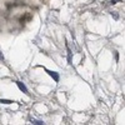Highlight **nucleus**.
Listing matches in <instances>:
<instances>
[{"instance_id": "0eeeda50", "label": "nucleus", "mask_w": 125, "mask_h": 125, "mask_svg": "<svg viewBox=\"0 0 125 125\" xmlns=\"http://www.w3.org/2000/svg\"><path fill=\"white\" fill-rule=\"evenodd\" d=\"M5 60V58H4V55H3V53L0 51V61H4Z\"/></svg>"}, {"instance_id": "6e6552de", "label": "nucleus", "mask_w": 125, "mask_h": 125, "mask_svg": "<svg viewBox=\"0 0 125 125\" xmlns=\"http://www.w3.org/2000/svg\"><path fill=\"white\" fill-rule=\"evenodd\" d=\"M116 1H119V0H111V3H110V4L114 5V4H116Z\"/></svg>"}, {"instance_id": "f257e3e1", "label": "nucleus", "mask_w": 125, "mask_h": 125, "mask_svg": "<svg viewBox=\"0 0 125 125\" xmlns=\"http://www.w3.org/2000/svg\"><path fill=\"white\" fill-rule=\"evenodd\" d=\"M44 70L48 73V74L54 79V81L55 83H59V80H60V75H59V73H56V71H51V70H48V69H45L44 68Z\"/></svg>"}, {"instance_id": "1a4fd4ad", "label": "nucleus", "mask_w": 125, "mask_h": 125, "mask_svg": "<svg viewBox=\"0 0 125 125\" xmlns=\"http://www.w3.org/2000/svg\"><path fill=\"white\" fill-rule=\"evenodd\" d=\"M115 59H116V61L119 60V54L118 53H115Z\"/></svg>"}, {"instance_id": "f03ea898", "label": "nucleus", "mask_w": 125, "mask_h": 125, "mask_svg": "<svg viewBox=\"0 0 125 125\" xmlns=\"http://www.w3.org/2000/svg\"><path fill=\"white\" fill-rule=\"evenodd\" d=\"M15 84L18 85V88H19L20 91H23L25 95H29V90H28V88L25 86L24 83H21V81H15Z\"/></svg>"}, {"instance_id": "423d86ee", "label": "nucleus", "mask_w": 125, "mask_h": 125, "mask_svg": "<svg viewBox=\"0 0 125 125\" xmlns=\"http://www.w3.org/2000/svg\"><path fill=\"white\" fill-rule=\"evenodd\" d=\"M111 16H113L114 19H115V20H118V19H119V15H118L116 13H111Z\"/></svg>"}, {"instance_id": "7ed1b4c3", "label": "nucleus", "mask_w": 125, "mask_h": 125, "mask_svg": "<svg viewBox=\"0 0 125 125\" xmlns=\"http://www.w3.org/2000/svg\"><path fill=\"white\" fill-rule=\"evenodd\" d=\"M66 50H68V62H69V65H71L73 62H71V55H73V53H71V50H70V48L66 45Z\"/></svg>"}, {"instance_id": "39448f33", "label": "nucleus", "mask_w": 125, "mask_h": 125, "mask_svg": "<svg viewBox=\"0 0 125 125\" xmlns=\"http://www.w3.org/2000/svg\"><path fill=\"white\" fill-rule=\"evenodd\" d=\"M0 104H13V101L6 100V99H0Z\"/></svg>"}, {"instance_id": "20e7f679", "label": "nucleus", "mask_w": 125, "mask_h": 125, "mask_svg": "<svg viewBox=\"0 0 125 125\" xmlns=\"http://www.w3.org/2000/svg\"><path fill=\"white\" fill-rule=\"evenodd\" d=\"M31 124H34V125H44L45 123L43 120H36V119H30Z\"/></svg>"}]
</instances>
